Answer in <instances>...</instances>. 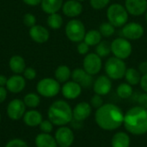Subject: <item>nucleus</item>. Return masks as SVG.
Masks as SVG:
<instances>
[{
  "instance_id": "33",
  "label": "nucleus",
  "mask_w": 147,
  "mask_h": 147,
  "mask_svg": "<svg viewBox=\"0 0 147 147\" xmlns=\"http://www.w3.org/2000/svg\"><path fill=\"white\" fill-rule=\"evenodd\" d=\"M98 30L101 33L102 37L109 38V37H111L115 34V28L109 22H104L101 23Z\"/></svg>"
},
{
  "instance_id": "21",
  "label": "nucleus",
  "mask_w": 147,
  "mask_h": 147,
  "mask_svg": "<svg viewBox=\"0 0 147 147\" xmlns=\"http://www.w3.org/2000/svg\"><path fill=\"white\" fill-rule=\"evenodd\" d=\"M23 123L29 127H39L40 122L43 121L42 115L40 111L34 109H29L25 112L22 117Z\"/></svg>"
},
{
  "instance_id": "11",
  "label": "nucleus",
  "mask_w": 147,
  "mask_h": 147,
  "mask_svg": "<svg viewBox=\"0 0 147 147\" xmlns=\"http://www.w3.org/2000/svg\"><path fill=\"white\" fill-rule=\"evenodd\" d=\"M27 107L25 106L22 100L16 98L11 100L6 109V113L8 117L12 121H19L20 119H22L25 112H26Z\"/></svg>"
},
{
  "instance_id": "47",
  "label": "nucleus",
  "mask_w": 147,
  "mask_h": 147,
  "mask_svg": "<svg viewBox=\"0 0 147 147\" xmlns=\"http://www.w3.org/2000/svg\"><path fill=\"white\" fill-rule=\"evenodd\" d=\"M145 18H146V21L147 22V10L146 11V13H145Z\"/></svg>"
},
{
  "instance_id": "48",
  "label": "nucleus",
  "mask_w": 147,
  "mask_h": 147,
  "mask_svg": "<svg viewBox=\"0 0 147 147\" xmlns=\"http://www.w3.org/2000/svg\"><path fill=\"white\" fill-rule=\"evenodd\" d=\"M78 2H80V3H83V2H84L85 0H78Z\"/></svg>"
},
{
  "instance_id": "3",
  "label": "nucleus",
  "mask_w": 147,
  "mask_h": 147,
  "mask_svg": "<svg viewBox=\"0 0 147 147\" xmlns=\"http://www.w3.org/2000/svg\"><path fill=\"white\" fill-rule=\"evenodd\" d=\"M47 118L54 126H66L73 120L72 109L67 102L57 100L50 105L47 110Z\"/></svg>"
},
{
  "instance_id": "49",
  "label": "nucleus",
  "mask_w": 147,
  "mask_h": 147,
  "mask_svg": "<svg viewBox=\"0 0 147 147\" xmlns=\"http://www.w3.org/2000/svg\"><path fill=\"white\" fill-rule=\"evenodd\" d=\"M1 121H2V116H1V113H0V123H1Z\"/></svg>"
},
{
  "instance_id": "6",
  "label": "nucleus",
  "mask_w": 147,
  "mask_h": 147,
  "mask_svg": "<svg viewBox=\"0 0 147 147\" xmlns=\"http://www.w3.org/2000/svg\"><path fill=\"white\" fill-rule=\"evenodd\" d=\"M86 28L82 21L73 18L70 20L65 28V33L69 40L74 43H79L84 40Z\"/></svg>"
},
{
  "instance_id": "17",
  "label": "nucleus",
  "mask_w": 147,
  "mask_h": 147,
  "mask_svg": "<svg viewBox=\"0 0 147 147\" xmlns=\"http://www.w3.org/2000/svg\"><path fill=\"white\" fill-rule=\"evenodd\" d=\"M30 38L38 44L46 43L50 38V33L47 28L41 25L35 24L34 26L29 28L28 31Z\"/></svg>"
},
{
  "instance_id": "40",
  "label": "nucleus",
  "mask_w": 147,
  "mask_h": 147,
  "mask_svg": "<svg viewBox=\"0 0 147 147\" xmlns=\"http://www.w3.org/2000/svg\"><path fill=\"white\" fill-rule=\"evenodd\" d=\"M77 51L79 54L81 55H86L89 53V51H90V46L85 43L84 40L78 43V46H77Z\"/></svg>"
},
{
  "instance_id": "15",
  "label": "nucleus",
  "mask_w": 147,
  "mask_h": 147,
  "mask_svg": "<svg viewBox=\"0 0 147 147\" xmlns=\"http://www.w3.org/2000/svg\"><path fill=\"white\" fill-rule=\"evenodd\" d=\"M124 6L129 15L140 16L147 10V0H125Z\"/></svg>"
},
{
  "instance_id": "20",
  "label": "nucleus",
  "mask_w": 147,
  "mask_h": 147,
  "mask_svg": "<svg viewBox=\"0 0 147 147\" xmlns=\"http://www.w3.org/2000/svg\"><path fill=\"white\" fill-rule=\"evenodd\" d=\"M91 111H92V107L90 106V102H81L78 103L72 109L73 120L83 122L84 121H85L87 118L90 117V115H91Z\"/></svg>"
},
{
  "instance_id": "37",
  "label": "nucleus",
  "mask_w": 147,
  "mask_h": 147,
  "mask_svg": "<svg viewBox=\"0 0 147 147\" xmlns=\"http://www.w3.org/2000/svg\"><path fill=\"white\" fill-rule=\"evenodd\" d=\"M23 23L26 27L31 28L36 24V17L31 13H27L23 16Z\"/></svg>"
},
{
  "instance_id": "24",
  "label": "nucleus",
  "mask_w": 147,
  "mask_h": 147,
  "mask_svg": "<svg viewBox=\"0 0 147 147\" xmlns=\"http://www.w3.org/2000/svg\"><path fill=\"white\" fill-rule=\"evenodd\" d=\"M9 66L14 74H22L26 69L25 59L20 55H13L9 60Z\"/></svg>"
},
{
  "instance_id": "4",
  "label": "nucleus",
  "mask_w": 147,
  "mask_h": 147,
  "mask_svg": "<svg viewBox=\"0 0 147 147\" xmlns=\"http://www.w3.org/2000/svg\"><path fill=\"white\" fill-rule=\"evenodd\" d=\"M129 14L124 5L115 3L107 9V18L115 28H122L128 21Z\"/></svg>"
},
{
  "instance_id": "45",
  "label": "nucleus",
  "mask_w": 147,
  "mask_h": 147,
  "mask_svg": "<svg viewBox=\"0 0 147 147\" xmlns=\"http://www.w3.org/2000/svg\"><path fill=\"white\" fill-rule=\"evenodd\" d=\"M25 4L29 5V6H37L40 4L41 0H22Z\"/></svg>"
},
{
  "instance_id": "22",
  "label": "nucleus",
  "mask_w": 147,
  "mask_h": 147,
  "mask_svg": "<svg viewBox=\"0 0 147 147\" xmlns=\"http://www.w3.org/2000/svg\"><path fill=\"white\" fill-rule=\"evenodd\" d=\"M64 0H41L40 7L42 10L48 15L58 13L63 6Z\"/></svg>"
},
{
  "instance_id": "29",
  "label": "nucleus",
  "mask_w": 147,
  "mask_h": 147,
  "mask_svg": "<svg viewBox=\"0 0 147 147\" xmlns=\"http://www.w3.org/2000/svg\"><path fill=\"white\" fill-rule=\"evenodd\" d=\"M22 101H23V102L27 108H28L30 109H34L40 105V95L38 93L30 92V93H28L27 95L24 96Z\"/></svg>"
},
{
  "instance_id": "41",
  "label": "nucleus",
  "mask_w": 147,
  "mask_h": 147,
  "mask_svg": "<svg viewBox=\"0 0 147 147\" xmlns=\"http://www.w3.org/2000/svg\"><path fill=\"white\" fill-rule=\"evenodd\" d=\"M138 103L140 107L147 109V93L144 92L138 96Z\"/></svg>"
},
{
  "instance_id": "25",
  "label": "nucleus",
  "mask_w": 147,
  "mask_h": 147,
  "mask_svg": "<svg viewBox=\"0 0 147 147\" xmlns=\"http://www.w3.org/2000/svg\"><path fill=\"white\" fill-rule=\"evenodd\" d=\"M131 140L129 135L125 132H118L112 137L111 146L112 147H129Z\"/></svg>"
},
{
  "instance_id": "9",
  "label": "nucleus",
  "mask_w": 147,
  "mask_h": 147,
  "mask_svg": "<svg viewBox=\"0 0 147 147\" xmlns=\"http://www.w3.org/2000/svg\"><path fill=\"white\" fill-rule=\"evenodd\" d=\"M83 68L92 76L97 75L102 68V59L96 53H89L83 59Z\"/></svg>"
},
{
  "instance_id": "13",
  "label": "nucleus",
  "mask_w": 147,
  "mask_h": 147,
  "mask_svg": "<svg viewBox=\"0 0 147 147\" xmlns=\"http://www.w3.org/2000/svg\"><path fill=\"white\" fill-rule=\"evenodd\" d=\"M112 90V79L107 75L99 76L93 83V90L95 94L102 96L108 95Z\"/></svg>"
},
{
  "instance_id": "36",
  "label": "nucleus",
  "mask_w": 147,
  "mask_h": 147,
  "mask_svg": "<svg viewBox=\"0 0 147 147\" xmlns=\"http://www.w3.org/2000/svg\"><path fill=\"white\" fill-rule=\"evenodd\" d=\"M90 104L92 108L97 109H99L100 107H102L104 103H103V99L102 97V96L100 95H97V94H95L91 98H90Z\"/></svg>"
},
{
  "instance_id": "38",
  "label": "nucleus",
  "mask_w": 147,
  "mask_h": 147,
  "mask_svg": "<svg viewBox=\"0 0 147 147\" xmlns=\"http://www.w3.org/2000/svg\"><path fill=\"white\" fill-rule=\"evenodd\" d=\"M4 147H28V146L23 140L13 139L8 141Z\"/></svg>"
},
{
  "instance_id": "30",
  "label": "nucleus",
  "mask_w": 147,
  "mask_h": 147,
  "mask_svg": "<svg viewBox=\"0 0 147 147\" xmlns=\"http://www.w3.org/2000/svg\"><path fill=\"white\" fill-rule=\"evenodd\" d=\"M116 94L121 99H128L134 94L133 86L131 84H127V82L122 83V84H119L118 87L116 88Z\"/></svg>"
},
{
  "instance_id": "1",
  "label": "nucleus",
  "mask_w": 147,
  "mask_h": 147,
  "mask_svg": "<svg viewBox=\"0 0 147 147\" xmlns=\"http://www.w3.org/2000/svg\"><path fill=\"white\" fill-rule=\"evenodd\" d=\"M124 115L120 107L113 103H106L96 109L95 121L102 130L114 131L123 125Z\"/></svg>"
},
{
  "instance_id": "31",
  "label": "nucleus",
  "mask_w": 147,
  "mask_h": 147,
  "mask_svg": "<svg viewBox=\"0 0 147 147\" xmlns=\"http://www.w3.org/2000/svg\"><path fill=\"white\" fill-rule=\"evenodd\" d=\"M63 22H64L63 17L59 13L51 14V15H48V16H47V23L48 27L52 29H54V30L59 29L62 27Z\"/></svg>"
},
{
  "instance_id": "8",
  "label": "nucleus",
  "mask_w": 147,
  "mask_h": 147,
  "mask_svg": "<svg viewBox=\"0 0 147 147\" xmlns=\"http://www.w3.org/2000/svg\"><path fill=\"white\" fill-rule=\"evenodd\" d=\"M111 53L115 57L125 60L128 59L133 53L132 43L124 37L115 38L111 42Z\"/></svg>"
},
{
  "instance_id": "27",
  "label": "nucleus",
  "mask_w": 147,
  "mask_h": 147,
  "mask_svg": "<svg viewBox=\"0 0 147 147\" xmlns=\"http://www.w3.org/2000/svg\"><path fill=\"white\" fill-rule=\"evenodd\" d=\"M141 77H142V74L138 69L130 67L127 69L124 78L126 79L127 84H131L132 86H134L140 83Z\"/></svg>"
},
{
  "instance_id": "46",
  "label": "nucleus",
  "mask_w": 147,
  "mask_h": 147,
  "mask_svg": "<svg viewBox=\"0 0 147 147\" xmlns=\"http://www.w3.org/2000/svg\"><path fill=\"white\" fill-rule=\"evenodd\" d=\"M7 81H8V78L4 75L0 74V86L5 87L6 86V84H7Z\"/></svg>"
},
{
  "instance_id": "14",
  "label": "nucleus",
  "mask_w": 147,
  "mask_h": 147,
  "mask_svg": "<svg viewBox=\"0 0 147 147\" xmlns=\"http://www.w3.org/2000/svg\"><path fill=\"white\" fill-rule=\"evenodd\" d=\"M71 79L80 84L82 88L88 89L93 85V76L86 72L84 68H76L71 71Z\"/></svg>"
},
{
  "instance_id": "10",
  "label": "nucleus",
  "mask_w": 147,
  "mask_h": 147,
  "mask_svg": "<svg viewBox=\"0 0 147 147\" xmlns=\"http://www.w3.org/2000/svg\"><path fill=\"white\" fill-rule=\"evenodd\" d=\"M121 33L123 37L128 40H137L143 37L145 28L142 24L136 22H127L122 27Z\"/></svg>"
},
{
  "instance_id": "12",
  "label": "nucleus",
  "mask_w": 147,
  "mask_h": 147,
  "mask_svg": "<svg viewBox=\"0 0 147 147\" xmlns=\"http://www.w3.org/2000/svg\"><path fill=\"white\" fill-rule=\"evenodd\" d=\"M54 138L58 146L59 147L71 146L75 139L73 131L66 126L59 127L55 132Z\"/></svg>"
},
{
  "instance_id": "7",
  "label": "nucleus",
  "mask_w": 147,
  "mask_h": 147,
  "mask_svg": "<svg viewBox=\"0 0 147 147\" xmlns=\"http://www.w3.org/2000/svg\"><path fill=\"white\" fill-rule=\"evenodd\" d=\"M37 93L47 98L56 96L61 91L60 83L53 78H44L40 79L36 84Z\"/></svg>"
},
{
  "instance_id": "5",
  "label": "nucleus",
  "mask_w": 147,
  "mask_h": 147,
  "mask_svg": "<svg viewBox=\"0 0 147 147\" xmlns=\"http://www.w3.org/2000/svg\"><path fill=\"white\" fill-rule=\"evenodd\" d=\"M127 69L125 61L115 56L109 57L104 65L106 75L112 80H119L123 78Z\"/></svg>"
},
{
  "instance_id": "23",
  "label": "nucleus",
  "mask_w": 147,
  "mask_h": 147,
  "mask_svg": "<svg viewBox=\"0 0 147 147\" xmlns=\"http://www.w3.org/2000/svg\"><path fill=\"white\" fill-rule=\"evenodd\" d=\"M36 147H58L54 136L50 134L40 133L34 139Z\"/></svg>"
},
{
  "instance_id": "2",
  "label": "nucleus",
  "mask_w": 147,
  "mask_h": 147,
  "mask_svg": "<svg viewBox=\"0 0 147 147\" xmlns=\"http://www.w3.org/2000/svg\"><path fill=\"white\" fill-rule=\"evenodd\" d=\"M123 126L127 133L140 136L147 133V109L135 106L131 108L124 115Z\"/></svg>"
},
{
  "instance_id": "28",
  "label": "nucleus",
  "mask_w": 147,
  "mask_h": 147,
  "mask_svg": "<svg viewBox=\"0 0 147 147\" xmlns=\"http://www.w3.org/2000/svg\"><path fill=\"white\" fill-rule=\"evenodd\" d=\"M102 36L98 29H90L86 32L84 41L90 47H96L102 41Z\"/></svg>"
},
{
  "instance_id": "42",
  "label": "nucleus",
  "mask_w": 147,
  "mask_h": 147,
  "mask_svg": "<svg viewBox=\"0 0 147 147\" xmlns=\"http://www.w3.org/2000/svg\"><path fill=\"white\" fill-rule=\"evenodd\" d=\"M140 84L141 89L144 90V92H146L147 93V73L142 75Z\"/></svg>"
},
{
  "instance_id": "35",
  "label": "nucleus",
  "mask_w": 147,
  "mask_h": 147,
  "mask_svg": "<svg viewBox=\"0 0 147 147\" xmlns=\"http://www.w3.org/2000/svg\"><path fill=\"white\" fill-rule=\"evenodd\" d=\"M53 127L54 125L48 119L43 120L39 125V128L41 131V133H45V134H51L53 130Z\"/></svg>"
},
{
  "instance_id": "32",
  "label": "nucleus",
  "mask_w": 147,
  "mask_h": 147,
  "mask_svg": "<svg viewBox=\"0 0 147 147\" xmlns=\"http://www.w3.org/2000/svg\"><path fill=\"white\" fill-rule=\"evenodd\" d=\"M96 53L99 55L102 59L109 57L111 53V43L102 40L98 45L96 46Z\"/></svg>"
},
{
  "instance_id": "18",
  "label": "nucleus",
  "mask_w": 147,
  "mask_h": 147,
  "mask_svg": "<svg viewBox=\"0 0 147 147\" xmlns=\"http://www.w3.org/2000/svg\"><path fill=\"white\" fill-rule=\"evenodd\" d=\"M26 86V79L21 74H14L8 78L5 88L8 91L13 94H18L22 92Z\"/></svg>"
},
{
  "instance_id": "34",
  "label": "nucleus",
  "mask_w": 147,
  "mask_h": 147,
  "mask_svg": "<svg viewBox=\"0 0 147 147\" xmlns=\"http://www.w3.org/2000/svg\"><path fill=\"white\" fill-rule=\"evenodd\" d=\"M111 0H90V5L92 9L101 10L108 7Z\"/></svg>"
},
{
  "instance_id": "44",
  "label": "nucleus",
  "mask_w": 147,
  "mask_h": 147,
  "mask_svg": "<svg viewBox=\"0 0 147 147\" xmlns=\"http://www.w3.org/2000/svg\"><path fill=\"white\" fill-rule=\"evenodd\" d=\"M138 70L140 71V73H141L142 75L147 73V61H144V62L140 63V64L139 65Z\"/></svg>"
},
{
  "instance_id": "43",
  "label": "nucleus",
  "mask_w": 147,
  "mask_h": 147,
  "mask_svg": "<svg viewBox=\"0 0 147 147\" xmlns=\"http://www.w3.org/2000/svg\"><path fill=\"white\" fill-rule=\"evenodd\" d=\"M7 95H8V90L5 87H2L0 86V103L3 102L6 98H7Z\"/></svg>"
},
{
  "instance_id": "39",
  "label": "nucleus",
  "mask_w": 147,
  "mask_h": 147,
  "mask_svg": "<svg viewBox=\"0 0 147 147\" xmlns=\"http://www.w3.org/2000/svg\"><path fill=\"white\" fill-rule=\"evenodd\" d=\"M22 76L24 77V78L26 80H34L36 76H37V72L35 71V69H34L33 67H26V69L24 70Z\"/></svg>"
},
{
  "instance_id": "19",
  "label": "nucleus",
  "mask_w": 147,
  "mask_h": 147,
  "mask_svg": "<svg viewBox=\"0 0 147 147\" xmlns=\"http://www.w3.org/2000/svg\"><path fill=\"white\" fill-rule=\"evenodd\" d=\"M61 9L65 16L70 18H76L82 14L83 5L78 0H67L64 2Z\"/></svg>"
},
{
  "instance_id": "16",
  "label": "nucleus",
  "mask_w": 147,
  "mask_h": 147,
  "mask_svg": "<svg viewBox=\"0 0 147 147\" xmlns=\"http://www.w3.org/2000/svg\"><path fill=\"white\" fill-rule=\"evenodd\" d=\"M83 88L75 81H67L61 86V93L65 99L74 100L77 99L82 93Z\"/></svg>"
},
{
  "instance_id": "26",
  "label": "nucleus",
  "mask_w": 147,
  "mask_h": 147,
  "mask_svg": "<svg viewBox=\"0 0 147 147\" xmlns=\"http://www.w3.org/2000/svg\"><path fill=\"white\" fill-rule=\"evenodd\" d=\"M71 78V71L65 65H59L54 71V78L60 84H65Z\"/></svg>"
}]
</instances>
